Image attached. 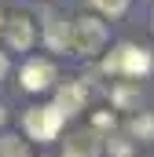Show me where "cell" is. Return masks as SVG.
Masks as SVG:
<instances>
[{"label": "cell", "mask_w": 154, "mask_h": 157, "mask_svg": "<svg viewBox=\"0 0 154 157\" xmlns=\"http://www.w3.org/2000/svg\"><path fill=\"white\" fill-rule=\"evenodd\" d=\"M151 66H154L151 51H147V48H136V44H117L114 51L107 55V62H103V70H107L110 77H125V80L147 77Z\"/></svg>", "instance_id": "obj_1"}, {"label": "cell", "mask_w": 154, "mask_h": 157, "mask_svg": "<svg viewBox=\"0 0 154 157\" xmlns=\"http://www.w3.org/2000/svg\"><path fill=\"white\" fill-rule=\"evenodd\" d=\"M63 121L66 117H63L55 106H30L26 117H22V132H26L30 139H37V143H51V139L59 135Z\"/></svg>", "instance_id": "obj_2"}, {"label": "cell", "mask_w": 154, "mask_h": 157, "mask_svg": "<svg viewBox=\"0 0 154 157\" xmlns=\"http://www.w3.org/2000/svg\"><path fill=\"white\" fill-rule=\"evenodd\" d=\"M107 44V26L92 15H81L74 22V51L77 55H95Z\"/></svg>", "instance_id": "obj_3"}, {"label": "cell", "mask_w": 154, "mask_h": 157, "mask_svg": "<svg viewBox=\"0 0 154 157\" xmlns=\"http://www.w3.org/2000/svg\"><path fill=\"white\" fill-rule=\"evenodd\" d=\"M51 80H55V66L48 59H30L22 66V88L26 91H44V88H51Z\"/></svg>", "instance_id": "obj_4"}, {"label": "cell", "mask_w": 154, "mask_h": 157, "mask_svg": "<svg viewBox=\"0 0 154 157\" xmlns=\"http://www.w3.org/2000/svg\"><path fill=\"white\" fill-rule=\"evenodd\" d=\"M44 44H48V51H74V22L51 18L44 26Z\"/></svg>", "instance_id": "obj_5"}, {"label": "cell", "mask_w": 154, "mask_h": 157, "mask_svg": "<svg viewBox=\"0 0 154 157\" xmlns=\"http://www.w3.org/2000/svg\"><path fill=\"white\" fill-rule=\"evenodd\" d=\"M4 33H7V48H11V51H30V44H33V26H30L26 15L7 18V22H4Z\"/></svg>", "instance_id": "obj_6"}, {"label": "cell", "mask_w": 154, "mask_h": 157, "mask_svg": "<svg viewBox=\"0 0 154 157\" xmlns=\"http://www.w3.org/2000/svg\"><path fill=\"white\" fill-rule=\"evenodd\" d=\"M51 106H55V110H59L63 117H70V113H77V110L84 106V88H81V84H63Z\"/></svg>", "instance_id": "obj_7"}, {"label": "cell", "mask_w": 154, "mask_h": 157, "mask_svg": "<svg viewBox=\"0 0 154 157\" xmlns=\"http://www.w3.org/2000/svg\"><path fill=\"white\" fill-rule=\"evenodd\" d=\"M110 99H114V106H117V110L140 106V88H136V80H125V84H117L114 91H110Z\"/></svg>", "instance_id": "obj_8"}, {"label": "cell", "mask_w": 154, "mask_h": 157, "mask_svg": "<svg viewBox=\"0 0 154 157\" xmlns=\"http://www.w3.org/2000/svg\"><path fill=\"white\" fill-rule=\"evenodd\" d=\"M128 132H132L136 139L151 143V139H154V117H151V113H140V117H132V124H128Z\"/></svg>", "instance_id": "obj_9"}, {"label": "cell", "mask_w": 154, "mask_h": 157, "mask_svg": "<svg viewBox=\"0 0 154 157\" xmlns=\"http://www.w3.org/2000/svg\"><path fill=\"white\" fill-rule=\"evenodd\" d=\"M0 157H26V143L18 135H4L0 139Z\"/></svg>", "instance_id": "obj_10"}, {"label": "cell", "mask_w": 154, "mask_h": 157, "mask_svg": "<svg viewBox=\"0 0 154 157\" xmlns=\"http://www.w3.org/2000/svg\"><path fill=\"white\" fill-rule=\"evenodd\" d=\"M103 15H110V18H117V15H125V7H128V0H92Z\"/></svg>", "instance_id": "obj_11"}, {"label": "cell", "mask_w": 154, "mask_h": 157, "mask_svg": "<svg viewBox=\"0 0 154 157\" xmlns=\"http://www.w3.org/2000/svg\"><path fill=\"white\" fill-rule=\"evenodd\" d=\"M110 150H114L117 157H128V154H132V146H128V143H121V139H110Z\"/></svg>", "instance_id": "obj_12"}, {"label": "cell", "mask_w": 154, "mask_h": 157, "mask_svg": "<svg viewBox=\"0 0 154 157\" xmlns=\"http://www.w3.org/2000/svg\"><path fill=\"white\" fill-rule=\"evenodd\" d=\"M7 77V55H4V51H0V80Z\"/></svg>", "instance_id": "obj_13"}, {"label": "cell", "mask_w": 154, "mask_h": 157, "mask_svg": "<svg viewBox=\"0 0 154 157\" xmlns=\"http://www.w3.org/2000/svg\"><path fill=\"white\" fill-rule=\"evenodd\" d=\"M4 121H7V110H4V106H0V128H4Z\"/></svg>", "instance_id": "obj_14"}, {"label": "cell", "mask_w": 154, "mask_h": 157, "mask_svg": "<svg viewBox=\"0 0 154 157\" xmlns=\"http://www.w3.org/2000/svg\"><path fill=\"white\" fill-rule=\"evenodd\" d=\"M0 29H4V18H0Z\"/></svg>", "instance_id": "obj_15"}]
</instances>
